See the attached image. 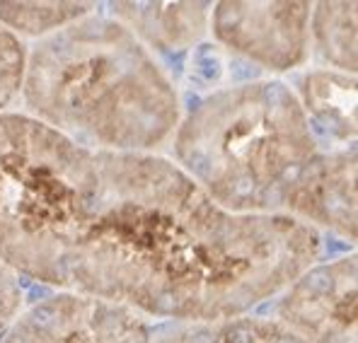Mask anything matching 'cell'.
I'll list each match as a JSON object with an SVG mask.
<instances>
[{
  "label": "cell",
  "instance_id": "6da1fadb",
  "mask_svg": "<svg viewBox=\"0 0 358 343\" xmlns=\"http://www.w3.org/2000/svg\"><path fill=\"white\" fill-rule=\"evenodd\" d=\"M320 249L291 215L223 210L165 157L90 150L0 114V258L20 276L136 314L215 321L283 293Z\"/></svg>",
  "mask_w": 358,
  "mask_h": 343
},
{
  "label": "cell",
  "instance_id": "7a4b0ae2",
  "mask_svg": "<svg viewBox=\"0 0 358 343\" xmlns=\"http://www.w3.org/2000/svg\"><path fill=\"white\" fill-rule=\"evenodd\" d=\"M22 99L31 119L104 152H152L182 119L177 89L148 46L92 13L27 51Z\"/></svg>",
  "mask_w": 358,
  "mask_h": 343
},
{
  "label": "cell",
  "instance_id": "3957f363",
  "mask_svg": "<svg viewBox=\"0 0 358 343\" xmlns=\"http://www.w3.org/2000/svg\"><path fill=\"white\" fill-rule=\"evenodd\" d=\"M177 167L223 210L281 213L317 140L298 94L278 80L215 89L179 119Z\"/></svg>",
  "mask_w": 358,
  "mask_h": 343
},
{
  "label": "cell",
  "instance_id": "277c9868",
  "mask_svg": "<svg viewBox=\"0 0 358 343\" xmlns=\"http://www.w3.org/2000/svg\"><path fill=\"white\" fill-rule=\"evenodd\" d=\"M150 336L134 309L63 290L20 312L0 343H150Z\"/></svg>",
  "mask_w": 358,
  "mask_h": 343
},
{
  "label": "cell",
  "instance_id": "5b68a950",
  "mask_svg": "<svg viewBox=\"0 0 358 343\" xmlns=\"http://www.w3.org/2000/svg\"><path fill=\"white\" fill-rule=\"evenodd\" d=\"M310 10V3H218L210 10V27L230 51L286 73L308 58Z\"/></svg>",
  "mask_w": 358,
  "mask_h": 343
},
{
  "label": "cell",
  "instance_id": "8992f818",
  "mask_svg": "<svg viewBox=\"0 0 358 343\" xmlns=\"http://www.w3.org/2000/svg\"><path fill=\"white\" fill-rule=\"evenodd\" d=\"M278 321L305 343H356V256L300 273L283 290Z\"/></svg>",
  "mask_w": 358,
  "mask_h": 343
},
{
  "label": "cell",
  "instance_id": "52a82bcc",
  "mask_svg": "<svg viewBox=\"0 0 358 343\" xmlns=\"http://www.w3.org/2000/svg\"><path fill=\"white\" fill-rule=\"evenodd\" d=\"M283 215L341 240H356V152L339 150L315 155L293 179L281 205Z\"/></svg>",
  "mask_w": 358,
  "mask_h": 343
},
{
  "label": "cell",
  "instance_id": "ba28073f",
  "mask_svg": "<svg viewBox=\"0 0 358 343\" xmlns=\"http://www.w3.org/2000/svg\"><path fill=\"white\" fill-rule=\"evenodd\" d=\"M114 17L141 44L160 51H182L203 39L210 22L208 3H117Z\"/></svg>",
  "mask_w": 358,
  "mask_h": 343
},
{
  "label": "cell",
  "instance_id": "9c48e42d",
  "mask_svg": "<svg viewBox=\"0 0 358 343\" xmlns=\"http://www.w3.org/2000/svg\"><path fill=\"white\" fill-rule=\"evenodd\" d=\"M300 107L308 121L339 140L356 136V80L336 71H310L300 80Z\"/></svg>",
  "mask_w": 358,
  "mask_h": 343
},
{
  "label": "cell",
  "instance_id": "30bf717a",
  "mask_svg": "<svg viewBox=\"0 0 358 343\" xmlns=\"http://www.w3.org/2000/svg\"><path fill=\"white\" fill-rule=\"evenodd\" d=\"M150 343H305L283 321L266 316H228L215 321H177L150 336Z\"/></svg>",
  "mask_w": 358,
  "mask_h": 343
},
{
  "label": "cell",
  "instance_id": "8fae6325",
  "mask_svg": "<svg viewBox=\"0 0 358 343\" xmlns=\"http://www.w3.org/2000/svg\"><path fill=\"white\" fill-rule=\"evenodd\" d=\"M310 41L346 75L356 71V3H317L310 10Z\"/></svg>",
  "mask_w": 358,
  "mask_h": 343
},
{
  "label": "cell",
  "instance_id": "7c38bea8",
  "mask_svg": "<svg viewBox=\"0 0 358 343\" xmlns=\"http://www.w3.org/2000/svg\"><path fill=\"white\" fill-rule=\"evenodd\" d=\"M90 3H0V24L8 31L46 36L92 13Z\"/></svg>",
  "mask_w": 358,
  "mask_h": 343
},
{
  "label": "cell",
  "instance_id": "4fadbf2b",
  "mask_svg": "<svg viewBox=\"0 0 358 343\" xmlns=\"http://www.w3.org/2000/svg\"><path fill=\"white\" fill-rule=\"evenodd\" d=\"M24 63H27V49L22 46L20 36L0 24V114H5V109L22 92Z\"/></svg>",
  "mask_w": 358,
  "mask_h": 343
},
{
  "label": "cell",
  "instance_id": "5bb4252c",
  "mask_svg": "<svg viewBox=\"0 0 358 343\" xmlns=\"http://www.w3.org/2000/svg\"><path fill=\"white\" fill-rule=\"evenodd\" d=\"M22 302L24 293L22 283H20V273L0 258V339L22 312Z\"/></svg>",
  "mask_w": 358,
  "mask_h": 343
}]
</instances>
